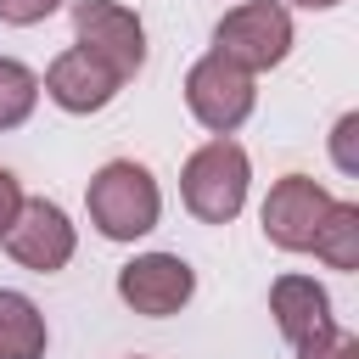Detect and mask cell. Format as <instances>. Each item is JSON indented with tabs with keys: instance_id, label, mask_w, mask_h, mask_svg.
<instances>
[{
	"instance_id": "1",
	"label": "cell",
	"mask_w": 359,
	"mask_h": 359,
	"mask_svg": "<svg viewBox=\"0 0 359 359\" xmlns=\"http://www.w3.org/2000/svg\"><path fill=\"white\" fill-rule=\"evenodd\" d=\"M84 208H90V224L107 236V241H140L157 230L163 219V191L151 180L146 163L135 157H112L90 174L84 185Z\"/></svg>"
},
{
	"instance_id": "2",
	"label": "cell",
	"mask_w": 359,
	"mask_h": 359,
	"mask_svg": "<svg viewBox=\"0 0 359 359\" xmlns=\"http://www.w3.org/2000/svg\"><path fill=\"white\" fill-rule=\"evenodd\" d=\"M247 185H252V163L230 135L202 140L180 168V196L202 224H230L247 208Z\"/></svg>"
},
{
	"instance_id": "3",
	"label": "cell",
	"mask_w": 359,
	"mask_h": 359,
	"mask_svg": "<svg viewBox=\"0 0 359 359\" xmlns=\"http://www.w3.org/2000/svg\"><path fill=\"white\" fill-rule=\"evenodd\" d=\"M213 50L247 73H269L286 62L292 50V11L280 0H241L219 17L213 28Z\"/></svg>"
},
{
	"instance_id": "4",
	"label": "cell",
	"mask_w": 359,
	"mask_h": 359,
	"mask_svg": "<svg viewBox=\"0 0 359 359\" xmlns=\"http://www.w3.org/2000/svg\"><path fill=\"white\" fill-rule=\"evenodd\" d=\"M252 101H258V90H252L247 67L224 62L219 50H208L202 62H191V73H185V107H191V118L208 135H236L252 118Z\"/></svg>"
},
{
	"instance_id": "5",
	"label": "cell",
	"mask_w": 359,
	"mask_h": 359,
	"mask_svg": "<svg viewBox=\"0 0 359 359\" xmlns=\"http://www.w3.org/2000/svg\"><path fill=\"white\" fill-rule=\"evenodd\" d=\"M73 39L95 62H107L118 79H135L146 67V22L118 0H79L73 6Z\"/></svg>"
},
{
	"instance_id": "6",
	"label": "cell",
	"mask_w": 359,
	"mask_h": 359,
	"mask_svg": "<svg viewBox=\"0 0 359 359\" xmlns=\"http://www.w3.org/2000/svg\"><path fill=\"white\" fill-rule=\"evenodd\" d=\"M0 241H6V252H11L22 269L56 275V269H67V258H73V247H79V230H73V219L62 213V202H50V196H22V208H17V219H11V230H6Z\"/></svg>"
},
{
	"instance_id": "7",
	"label": "cell",
	"mask_w": 359,
	"mask_h": 359,
	"mask_svg": "<svg viewBox=\"0 0 359 359\" xmlns=\"http://www.w3.org/2000/svg\"><path fill=\"white\" fill-rule=\"evenodd\" d=\"M331 191L320 185V180H309V174H280L275 185H269V196H264V236H269V247H280V252H309L314 247V230L325 224V213H331Z\"/></svg>"
},
{
	"instance_id": "8",
	"label": "cell",
	"mask_w": 359,
	"mask_h": 359,
	"mask_svg": "<svg viewBox=\"0 0 359 359\" xmlns=\"http://www.w3.org/2000/svg\"><path fill=\"white\" fill-rule=\"evenodd\" d=\"M191 292H196V269L180 252H140V258H129L118 269V297L146 320L180 314L191 303Z\"/></svg>"
},
{
	"instance_id": "9",
	"label": "cell",
	"mask_w": 359,
	"mask_h": 359,
	"mask_svg": "<svg viewBox=\"0 0 359 359\" xmlns=\"http://www.w3.org/2000/svg\"><path fill=\"white\" fill-rule=\"evenodd\" d=\"M118 73L107 67V62H95L90 50H62L50 67H45V79H39V90L62 107V112H79V118H90V112H101V107H112V95H118Z\"/></svg>"
},
{
	"instance_id": "10",
	"label": "cell",
	"mask_w": 359,
	"mask_h": 359,
	"mask_svg": "<svg viewBox=\"0 0 359 359\" xmlns=\"http://www.w3.org/2000/svg\"><path fill=\"white\" fill-rule=\"evenodd\" d=\"M269 314H275V325H280V337H286L292 348L337 325L331 292H325L314 275H280V280L269 286Z\"/></svg>"
},
{
	"instance_id": "11",
	"label": "cell",
	"mask_w": 359,
	"mask_h": 359,
	"mask_svg": "<svg viewBox=\"0 0 359 359\" xmlns=\"http://www.w3.org/2000/svg\"><path fill=\"white\" fill-rule=\"evenodd\" d=\"M45 342L50 331H45L39 303L0 286V359H45Z\"/></svg>"
},
{
	"instance_id": "12",
	"label": "cell",
	"mask_w": 359,
	"mask_h": 359,
	"mask_svg": "<svg viewBox=\"0 0 359 359\" xmlns=\"http://www.w3.org/2000/svg\"><path fill=\"white\" fill-rule=\"evenodd\" d=\"M309 252L325 258L331 269H359V202H331V213L314 230Z\"/></svg>"
},
{
	"instance_id": "13",
	"label": "cell",
	"mask_w": 359,
	"mask_h": 359,
	"mask_svg": "<svg viewBox=\"0 0 359 359\" xmlns=\"http://www.w3.org/2000/svg\"><path fill=\"white\" fill-rule=\"evenodd\" d=\"M34 107H39V73L17 56H0V135L28 123Z\"/></svg>"
},
{
	"instance_id": "14",
	"label": "cell",
	"mask_w": 359,
	"mask_h": 359,
	"mask_svg": "<svg viewBox=\"0 0 359 359\" xmlns=\"http://www.w3.org/2000/svg\"><path fill=\"white\" fill-rule=\"evenodd\" d=\"M297 359H359V337L342 331V325H331V331L297 342Z\"/></svg>"
},
{
	"instance_id": "15",
	"label": "cell",
	"mask_w": 359,
	"mask_h": 359,
	"mask_svg": "<svg viewBox=\"0 0 359 359\" xmlns=\"http://www.w3.org/2000/svg\"><path fill=\"white\" fill-rule=\"evenodd\" d=\"M331 163L342 174H359V112H342L331 129Z\"/></svg>"
},
{
	"instance_id": "16",
	"label": "cell",
	"mask_w": 359,
	"mask_h": 359,
	"mask_svg": "<svg viewBox=\"0 0 359 359\" xmlns=\"http://www.w3.org/2000/svg\"><path fill=\"white\" fill-rule=\"evenodd\" d=\"M56 11H62V0H0V22L6 28H34V22L56 17Z\"/></svg>"
},
{
	"instance_id": "17",
	"label": "cell",
	"mask_w": 359,
	"mask_h": 359,
	"mask_svg": "<svg viewBox=\"0 0 359 359\" xmlns=\"http://www.w3.org/2000/svg\"><path fill=\"white\" fill-rule=\"evenodd\" d=\"M17 208H22V180H17L11 168H0V236L11 230V219H17Z\"/></svg>"
},
{
	"instance_id": "18",
	"label": "cell",
	"mask_w": 359,
	"mask_h": 359,
	"mask_svg": "<svg viewBox=\"0 0 359 359\" xmlns=\"http://www.w3.org/2000/svg\"><path fill=\"white\" fill-rule=\"evenodd\" d=\"M292 6H303V11H331V6H342V0H292Z\"/></svg>"
},
{
	"instance_id": "19",
	"label": "cell",
	"mask_w": 359,
	"mask_h": 359,
	"mask_svg": "<svg viewBox=\"0 0 359 359\" xmlns=\"http://www.w3.org/2000/svg\"><path fill=\"white\" fill-rule=\"evenodd\" d=\"M135 359H140V353H135Z\"/></svg>"
}]
</instances>
